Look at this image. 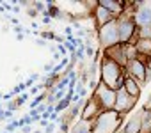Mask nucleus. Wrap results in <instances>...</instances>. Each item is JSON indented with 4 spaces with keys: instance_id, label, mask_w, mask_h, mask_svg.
Instances as JSON below:
<instances>
[{
    "instance_id": "nucleus-24",
    "label": "nucleus",
    "mask_w": 151,
    "mask_h": 133,
    "mask_svg": "<svg viewBox=\"0 0 151 133\" xmlns=\"http://www.w3.org/2000/svg\"><path fill=\"white\" fill-rule=\"evenodd\" d=\"M45 133H55V122H48V126L45 128Z\"/></svg>"
},
{
    "instance_id": "nucleus-22",
    "label": "nucleus",
    "mask_w": 151,
    "mask_h": 133,
    "mask_svg": "<svg viewBox=\"0 0 151 133\" xmlns=\"http://www.w3.org/2000/svg\"><path fill=\"white\" fill-rule=\"evenodd\" d=\"M30 117H32V121H41V114L34 108V110H30V114H29Z\"/></svg>"
},
{
    "instance_id": "nucleus-36",
    "label": "nucleus",
    "mask_w": 151,
    "mask_h": 133,
    "mask_svg": "<svg viewBox=\"0 0 151 133\" xmlns=\"http://www.w3.org/2000/svg\"><path fill=\"white\" fill-rule=\"evenodd\" d=\"M0 99H4V94H2V92H0Z\"/></svg>"
},
{
    "instance_id": "nucleus-31",
    "label": "nucleus",
    "mask_w": 151,
    "mask_h": 133,
    "mask_svg": "<svg viewBox=\"0 0 151 133\" xmlns=\"http://www.w3.org/2000/svg\"><path fill=\"white\" fill-rule=\"evenodd\" d=\"M43 23H45V25H50V23H52V18H50V16H43Z\"/></svg>"
},
{
    "instance_id": "nucleus-10",
    "label": "nucleus",
    "mask_w": 151,
    "mask_h": 133,
    "mask_svg": "<svg viewBox=\"0 0 151 133\" xmlns=\"http://www.w3.org/2000/svg\"><path fill=\"white\" fill-rule=\"evenodd\" d=\"M105 57H109L110 60L119 64L121 68H126V64H128V59H126V53H124V44H121V43L105 50Z\"/></svg>"
},
{
    "instance_id": "nucleus-21",
    "label": "nucleus",
    "mask_w": 151,
    "mask_h": 133,
    "mask_svg": "<svg viewBox=\"0 0 151 133\" xmlns=\"http://www.w3.org/2000/svg\"><path fill=\"white\" fill-rule=\"evenodd\" d=\"M55 50H57V53H59L60 57H64V55L68 53V50H66V46H64V44H57V48H55Z\"/></svg>"
},
{
    "instance_id": "nucleus-3",
    "label": "nucleus",
    "mask_w": 151,
    "mask_h": 133,
    "mask_svg": "<svg viewBox=\"0 0 151 133\" xmlns=\"http://www.w3.org/2000/svg\"><path fill=\"white\" fill-rule=\"evenodd\" d=\"M98 41L103 50H109L116 44H119V30H117V20H112L110 23L98 29Z\"/></svg>"
},
{
    "instance_id": "nucleus-23",
    "label": "nucleus",
    "mask_w": 151,
    "mask_h": 133,
    "mask_svg": "<svg viewBox=\"0 0 151 133\" xmlns=\"http://www.w3.org/2000/svg\"><path fill=\"white\" fill-rule=\"evenodd\" d=\"M94 53H96V50H94L93 46H87V48H86V55H87L89 59H94Z\"/></svg>"
},
{
    "instance_id": "nucleus-32",
    "label": "nucleus",
    "mask_w": 151,
    "mask_h": 133,
    "mask_svg": "<svg viewBox=\"0 0 151 133\" xmlns=\"http://www.w3.org/2000/svg\"><path fill=\"white\" fill-rule=\"evenodd\" d=\"M64 32H66V37H68V36H73V27H66Z\"/></svg>"
},
{
    "instance_id": "nucleus-27",
    "label": "nucleus",
    "mask_w": 151,
    "mask_h": 133,
    "mask_svg": "<svg viewBox=\"0 0 151 133\" xmlns=\"http://www.w3.org/2000/svg\"><path fill=\"white\" fill-rule=\"evenodd\" d=\"M46 108H48V105H46V103H41V105H39L36 110H37L39 114H45V112H46Z\"/></svg>"
},
{
    "instance_id": "nucleus-19",
    "label": "nucleus",
    "mask_w": 151,
    "mask_h": 133,
    "mask_svg": "<svg viewBox=\"0 0 151 133\" xmlns=\"http://www.w3.org/2000/svg\"><path fill=\"white\" fill-rule=\"evenodd\" d=\"M84 53H86V46H80V48H77V51H75V59L84 60Z\"/></svg>"
},
{
    "instance_id": "nucleus-8",
    "label": "nucleus",
    "mask_w": 151,
    "mask_h": 133,
    "mask_svg": "<svg viewBox=\"0 0 151 133\" xmlns=\"http://www.w3.org/2000/svg\"><path fill=\"white\" fill-rule=\"evenodd\" d=\"M133 20L139 29H151V2H139Z\"/></svg>"
},
{
    "instance_id": "nucleus-5",
    "label": "nucleus",
    "mask_w": 151,
    "mask_h": 133,
    "mask_svg": "<svg viewBox=\"0 0 151 133\" xmlns=\"http://www.w3.org/2000/svg\"><path fill=\"white\" fill-rule=\"evenodd\" d=\"M124 69H126L124 73H128V77L133 78L140 87L149 80V68H147V66H144L139 59L128 60V64H126V68H124Z\"/></svg>"
},
{
    "instance_id": "nucleus-14",
    "label": "nucleus",
    "mask_w": 151,
    "mask_h": 133,
    "mask_svg": "<svg viewBox=\"0 0 151 133\" xmlns=\"http://www.w3.org/2000/svg\"><path fill=\"white\" fill-rule=\"evenodd\" d=\"M124 133H140V112H137L133 117L128 119V122L123 128Z\"/></svg>"
},
{
    "instance_id": "nucleus-37",
    "label": "nucleus",
    "mask_w": 151,
    "mask_h": 133,
    "mask_svg": "<svg viewBox=\"0 0 151 133\" xmlns=\"http://www.w3.org/2000/svg\"><path fill=\"white\" fill-rule=\"evenodd\" d=\"M34 133H43V131H39V129H36V131H34Z\"/></svg>"
},
{
    "instance_id": "nucleus-39",
    "label": "nucleus",
    "mask_w": 151,
    "mask_h": 133,
    "mask_svg": "<svg viewBox=\"0 0 151 133\" xmlns=\"http://www.w3.org/2000/svg\"><path fill=\"white\" fill-rule=\"evenodd\" d=\"M149 39H151V30H149Z\"/></svg>"
},
{
    "instance_id": "nucleus-9",
    "label": "nucleus",
    "mask_w": 151,
    "mask_h": 133,
    "mask_svg": "<svg viewBox=\"0 0 151 133\" xmlns=\"http://www.w3.org/2000/svg\"><path fill=\"white\" fill-rule=\"evenodd\" d=\"M101 112H103L101 105H100V103H98V99L93 96L91 99H87V101H86V105H84V108H82V112H80V119L94 121Z\"/></svg>"
},
{
    "instance_id": "nucleus-17",
    "label": "nucleus",
    "mask_w": 151,
    "mask_h": 133,
    "mask_svg": "<svg viewBox=\"0 0 151 133\" xmlns=\"http://www.w3.org/2000/svg\"><path fill=\"white\" fill-rule=\"evenodd\" d=\"M140 133H151V110H140Z\"/></svg>"
},
{
    "instance_id": "nucleus-15",
    "label": "nucleus",
    "mask_w": 151,
    "mask_h": 133,
    "mask_svg": "<svg viewBox=\"0 0 151 133\" xmlns=\"http://www.w3.org/2000/svg\"><path fill=\"white\" fill-rule=\"evenodd\" d=\"M135 50L139 55H146L151 57V39L149 37H139L135 43Z\"/></svg>"
},
{
    "instance_id": "nucleus-35",
    "label": "nucleus",
    "mask_w": 151,
    "mask_h": 133,
    "mask_svg": "<svg viewBox=\"0 0 151 133\" xmlns=\"http://www.w3.org/2000/svg\"><path fill=\"white\" fill-rule=\"evenodd\" d=\"M116 133H124V131H123V129H117V131H116Z\"/></svg>"
},
{
    "instance_id": "nucleus-29",
    "label": "nucleus",
    "mask_w": 151,
    "mask_h": 133,
    "mask_svg": "<svg viewBox=\"0 0 151 133\" xmlns=\"http://www.w3.org/2000/svg\"><path fill=\"white\" fill-rule=\"evenodd\" d=\"M36 44H37V46H41V48H43V46H46V41H45V39H41V37H39V39H37V41H36Z\"/></svg>"
},
{
    "instance_id": "nucleus-4",
    "label": "nucleus",
    "mask_w": 151,
    "mask_h": 133,
    "mask_svg": "<svg viewBox=\"0 0 151 133\" xmlns=\"http://www.w3.org/2000/svg\"><path fill=\"white\" fill-rule=\"evenodd\" d=\"M117 30H119V43L121 44H128L132 39H133V34L139 30L137 25H135V20L133 16L130 14H123L117 18Z\"/></svg>"
},
{
    "instance_id": "nucleus-18",
    "label": "nucleus",
    "mask_w": 151,
    "mask_h": 133,
    "mask_svg": "<svg viewBox=\"0 0 151 133\" xmlns=\"http://www.w3.org/2000/svg\"><path fill=\"white\" fill-rule=\"evenodd\" d=\"M29 96H30L29 92H22V94H20L18 98H16V105H18V107L25 105V103H27V99H29Z\"/></svg>"
},
{
    "instance_id": "nucleus-33",
    "label": "nucleus",
    "mask_w": 151,
    "mask_h": 133,
    "mask_svg": "<svg viewBox=\"0 0 151 133\" xmlns=\"http://www.w3.org/2000/svg\"><path fill=\"white\" fill-rule=\"evenodd\" d=\"M30 78H32V80L36 82V80H39L41 77H39V73H32V75H30Z\"/></svg>"
},
{
    "instance_id": "nucleus-6",
    "label": "nucleus",
    "mask_w": 151,
    "mask_h": 133,
    "mask_svg": "<svg viewBox=\"0 0 151 133\" xmlns=\"http://www.w3.org/2000/svg\"><path fill=\"white\" fill-rule=\"evenodd\" d=\"M94 98L98 99V103L101 105L103 112L105 110H114V105H116V91L109 89L107 85H103L101 82L98 84L96 91H94Z\"/></svg>"
},
{
    "instance_id": "nucleus-25",
    "label": "nucleus",
    "mask_w": 151,
    "mask_h": 133,
    "mask_svg": "<svg viewBox=\"0 0 151 133\" xmlns=\"http://www.w3.org/2000/svg\"><path fill=\"white\" fill-rule=\"evenodd\" d=\"M16 108H18L16 101H7V110H9V112H14Z\"/></svg>"
},
{
    "instance_id": "nucleus-28",
    "label": "nucleus",
    "mask_w": 151,
    "mask_h": 133,
    "mask_svg": "<svg viewBox=\"0 0 151 133\" xmlns=\"http://www.w3.org/2000/svg\"><path fill=\"white\" fill-rule=\"evenodd\" d=\"M27 13H29V16H30V18H36V16H37V11H36V9H29Z\"/></svg>"
},
{
    "instance_id": "nucleus-20",
    "label": "nucleus",
    "mask_w": 151,
    "mask_h": 133,
    "mask_svg": "<svg viewBox=\"0 0 151 133\" xmlns=\"http://www.w3.org/2000/svg\"><path fill=\"white\" fill-rule=\"evenodd\" d=\"M32 7H34L37 13H46V6H45V4H41V2H34V4H32Z\"/></svg>"
},
{
    "instance_id": "nucleus-16",
    "label": "nucleus",
    "mask_w": 151,
    "mask_h": 133,
    "mask_svg": "<svg viewBox=\"0 0 151 133\" xmlns=\"http://www.w3.org/2000/svg\"><path fill=\"white\" fill-rule=\"evenodd\" d=\"M123 89H124L132 98H135V99L140 96V85H139L133 78H130V77L124 78V85H123Z\"/></svg>"
},
{
    "instance_id": "nucleus-2",
    "label": "nucleus",
    "mask_w": 151,
    "mask_h": 133,
    "mask_svg": "<svg viewBox=\"0 0 151 133\" xmlns=\"http://www.w3.org/2000/svg\"><path fill=\"white\" fill-rule=\"evenodd\" d=\"M123 115H119L116 110H105L94 119L93 133H116L117 128H121Z\"/></svg>"
},
{
    "instance_id": "nucleus-38",
    "label": "nucleus",
    "mask_w": 151,
    "mask_h": 133,
    "mask_svg": "<svg viewBox=\"0 0 151 133\" xmlns=\"http://www.w3.org/2000/svg\"><path fill=\"white\" fill-rule=\"evenodd\" d=\"M149 64H151V62H149ZM147 68H149V73H151V66H147Z\"/></svg>"
},
{
    "instance_id": "nucleus-1",
    "label": "nucleus",
    "mask_w": 151,
    "mask_h": 133,
    "mask_svg": "<svg viewBox=\"0 0 151 133\" xmlns=\"http://www.w3.org/2000/svg\"><path fill=\"white\" fill-rule=\"evenodd\" d=\"M100 71H101V77H100V82L103 85H107L109 89L112 91H119L123 89L124 85V68H121L119 64H116L114 60H110L109 57H103L101 64H100Z\"/></svg>"
},
{
    "instance_id": "nucleus-40",
    "label": "nucleus",
    "mask_w": 151,
    "mask_h": 133,
    "mask_svg": "<svg viewBox=\"0 0 151 133\" xmlns=\"http://www.w3.org/2000/svg\"><path fill=\"white\" fill-rule=\"evenodd\" d=\"M4 133H7V131H4Z\"/></svg>"
},
{
    "instance_id": "nucleus-13",
    "label": "nucleus",
    "mask_w": 151,
    "mask_h": 133,
    "mask_svg": "<svg viewBox=\"0 0 151 133\" xmlns=\"http://www.w3.org/2000/svg\"><path fill=\"white\" fill-rule=\"evenodd\" d=\"M93 128H94V121L78 119L69 128V133H93Z\"/></svg>"
},
{
    "instance_id": "nucleus-7",
    "label": "nucleus",
    "mask_w": 151,
    "mask_h": 133,
    "mask_svg": "<svg viewBox=\"0 0 151 133\" xmlns=\"http://www.w3.org/2000/svg\"><path fill=\"white\" fill-rule=\"evenodd\" d=\"M135 103H137V99L132 98L124 89L116 91V105H114V110H116L119 115H124V114L132 112L133 107H135Z\"/></svg>"
},
{
    "instance_id": "nucleus-11",
    "label": "nucleus",
    "mask_w": 151,
    "mask_h": 133,
    "mask_svg": "<svg viewBox=\"0 0 151 133\" xmlns=\"http://www.w3.org/2000/svg\"><path fill=\"white\" fill-rule=\"evenodd\" d=\"M98 6H101L103 9H107L116 20L119 16L124 14V7H126V2H116V0H100Z\"/></svg>"
},
{
    "instance_id": "nucleus-12",
    "label": "nucleus",
    "mask_w": 151,
    "mask_h": 133,
    "mask_svg": "<svg viewBox=\"0 0 151 133\" xmlns=\"http://www.w3.org/2000/svg\"><path fill=\"white\" fill-rule=\"evenodd\" d=\"M93 18H94V25H96V29H101L103 25H107V23H110L112 20H116V18H114L107 9H103L101 6H96V7H94Z\"/></svg>"
},
{
    "instance_id": "nucleus-26",
    "label": "nucleus",
    "mask_w": 151,
    "mask_h": 133,
    "mask_svg": "<svg viewBox=\"0 0 151 133\" xmlns=\"http://www.w3.org/2000/svg\"><path fill=\"white\" fill-rule=\"evenodd\" d=\"M13 30H14V34H16V36H20V34H23V32H25V29H22V25L13 27Z\"/></svg>"
},
{
    "instance_id": "nucleus-34",
    "label": "nucleus",
    "mask_w": 151,
    "mask_h": 133,
    "mask_svg": "<svg viewBox=\"0 0 151 133\" xmlns=\"http://www.w3.org/2000/svg\"><path fill=\"white\" fill-rule=\"evenodd\" d=\"M32 84H34V80H32V78H30V77H29V78H27V80H25V85H27V87H30V85H32Z\"/></svg>"
},
{
    "instance_id": "nucleus-30",
    "label": "nucleus",
    "mask_w": 151,
    "mask_h": 133,
    "mask_svg": "<svg viewBox=\"0 0 151 133\" xmlns=\"http://www.w3.org/2000/svg\"><path fill=\"white\" fill-rule=\"evenodd\" d=\"M22 133H32V126H23L22 128Z\"/></svg>"
}]
</instances>
